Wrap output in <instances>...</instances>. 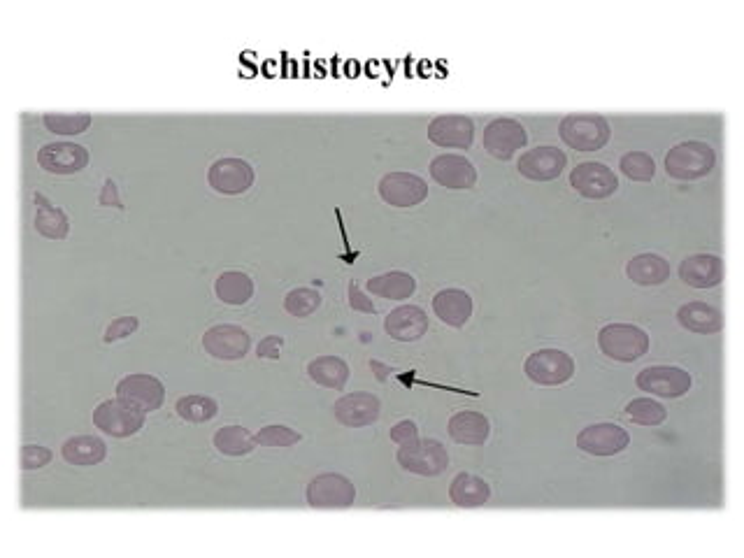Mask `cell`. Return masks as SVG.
I'll list each match as a JSON object with an SVG mask.
<instances>
[{
    "instance_id": "cell-1",
    "label": "cell",
    "mask_w": 744,
    "mask_h": 558,
    "mask_svg": "<svg viewBox=\"0 0 744 558\" xmlns=\"http://www.w3.org/2000/svg\"><path fill=\"white\" fill-rule=\"evenodd\" d=\"M714 166H717V154L712 145L700 140L679 142L665 154V173L679 182L703 180L712 173Z\"/></svg>"
},
{
    "instance_id": "cell-2",
    "label": "cell",
    "mask_w": 744,
    "mask_h": 558,
    "mask_svg": "<svg viewBox=\"0 0 744 558\" xmlns=\"http://www.w3.org/2000/svg\"><path fill=\"white\" fill-rule=\"evenodd\" d=\"M558 135L575 152H598L610 142L612 128L610 121L600 117V114L579 112L563 117L561 126H558Z\"/></svg>"
},
{
    "instance_id": "cell-3",
    "label": "cell",
    "mask_w": 744,
    "mask_h": 558,
    "mask_svg": "<svg viewBox=\"0 0 744 558\" xmlns=\"http://www.w3.org/2000/svg\"><path fill=\"white\" fill-rule=\"evenodd\" d=\"M598 347L607 359L633 363L649 352V335L633 324H607L598 333Z\"/></svg>"
},
{
    "instance_id": "cell-4",
    "label": "cell",
    "mask_w": 744,
    "mask_h": 558,
    "mask_svg": "<svg viewBox=\"0 0 744 558\" xmlns=\"http://www.w3.org/2000/svg\"><path fill=\"white\" fill-rule=\"evenodd\" d=\"M396 461L400 468L419 477H438L449 468L447 447L433 438H417L407 445H400Z\"/></svg>"
},
{
    "instance_id": "cell-5",
    "label": "cell",
    "mask_w": 744,
    "mask_h": 558,
    "mask_svg": "<svg viewBox=\"0 0 744 558\" xmlns=\"http://www.w3.org/2000/svg\"><path fill=\"white\" fill-rule=\"evenodd\" d=\"M305 498L312 510H349L356 500V486L345 475L324 472L307 484Z\"/></svg>"
},
{
    "instance_id": "cell-6",
    "label": "cell",
    "mask_w": 744,
    "mask_h": 558,
    "mask_svg": "<svg viewBox=\"0 0 744 558\" xmlns=\"http://www.w3.org/2000/svg\"><path fill=\"white\" fill-rule=\"evenodd\" d=\"M145 412L135 410L133 405L124 403V400H103L96 410H93V426L105 435L112 438H131V435L140 433L145 426Z\"/></svg>"
},
{
    "instance_id": "cell-7",
    "label": "cell",
    "mask_w": 744,
    "mask_h": 558,
    "mask_svg": "<svg viewBox=\"0 0 744 558\" xmlns=\"http://www.w3.org/2000/svg\"><path fill=\"white\" fill-rule=\"evenodd\" d=\"M524 372L540 386H561L575 375V361L563 349H538L526 359Z\"/></svg>"
},
{
    "instance_id": "cell-8",
    "label": "cell",
    "mask_w": 744,
    "mask_h": 558,
    "mask_svg": "<svg viewBox=\"0 0 744 558\" xmlns=\"http://www.w3.org/2000/svg\"><path fill=\"white\" fill-rule=\"evenodd\" d=\"M117 398L124 403L133 405L140 412H156L166 400V386L159 377L145 375V372H135V375H126L117 382Z\"/></svg>"
},
{
    "instance_id": "cell-9",
    "label": "cell",
    "mask_w": 744,
    "mask_h": 558,
    "mask_svg": "<svg viewBox=\"0 0 744 558\" xmlns=\"http://www.w3.org/2000/svg\"><path fill=\"white\" fill-rule=\"evenodd\" d=\"M570 186L589 200L610 198L619 189V177L610 166L598 161H584L570 173Z\"/></svg>"
},
{
    "instance_id": "cell-10",
    "label": "cell",
    "mask_w": 744,
    "mask_h": 558,
    "mask_svg": "<svg viewBox=\"0 0 744 558\" xmlns=\"http://www.w3.org/2000/svg\"><path fill=\"white\" fill-rule=\"evenodd\" d=\"M252 347V338L242 326L217 324L207 328L203 335V349L212 359L219 361H242Z\"/></svg>"
},
{
    "instance_id": "cell-11",
    "label": "cell",
    "mask_w": 744,
    "mask_h": 558,
    "mask_svg": "<svg viewBox=\"0 0 744 558\" xmlns=\"http://www.w3.org/2000/svg\"><path fill=\"white\" fill-rule=\"evenodd\" d=\"M640 391H647L658 398H682L689 393L693 379L689 372L677 366H649L635 377Z\"/></svg>"
},
{
    "instance_id": "cell-12",
    "label": "cell",
    "mask_w": 744,
    "mask_h": 558,
    "mask_svg": "<svg viewBox=\"0 0 744 558\" xmlns=\"http://www.w3.org/2000/svg\"><path fill=\"white\" fill-rule=\"evenodd\" d=\"M526 142L528 133L517 119H493L486 124L482 135V145L486 152L500 161H510L519 149L526 147Z\"/></svg>"
},
{
    "instance_id": "cell-13",
    "label": "cell",
    "mask_w": 744,
    "mask_h": 558,
    "mask_svg": "<svg viewBox=\"0 0 744 558\" xmlns=\"http://www.w3.org/2000/svg\"><path fill=\"white\" fill-rule=\"evenodd\" d=\"M254 177V168L245 159H235V156L214 161L207 170V184L221 196H240V193L249 191Z\"/></svg>"
},
{
    "instance_id": "cell-14",
    "label": "cell",
    "mask_w": 744,
    "mask_h": 558,
    "mask_svg": "<svg viewBox=\"0 0 744 558\" xmlns=\"http://www.w3.org/2000/svg\"><path fill=\"white\" fill-rule=\"evenodd\" d=\"M89 149L77 142H49L38 152L42 170L52 175H75L89 166Z\"/></svg>"
},
{
    "instance_id": "cell-15",
    "label": "cell",
    "mask_w": 744,
    "mask_h": 558,
    "mask_svg": "<svg viewBox=\"0 0 744 558\" xmlns=\"http://www.w3.org/2000/svg\"><path fill=\"white\" fill-rule=\"evenodd\" d=\"M379 198L391 207H414L428 198V184L414 173H389L379 180Z\"/></svg>"
},
{
    "instance_id": "cell-16",
    "label": "cell",
    "mask_w": 744,
    "mask_h": 558,
    "mask_svg": "<svg viewBox=\"0 0 744 558\" xmlns=\"http://www.w3.org/2000/svg\"><path fill=\"white\" fill-rule=\"evenodd\" d=\"M565 166H568V156H565L563 149L554 145L528 149L526 154H521L517 163L521 177L531 182H552L556 177H561Z\"/></svg>"
},
{
    "instance_id": "cell-17",
    "label": "cell",
    "mask_w": 744,
    "mask_h": 558,
    "mask_svg": "<svg viewBox=\"0 0 744 558\" xmlns=\"http://www.w3.org/2000/svg\"><path fill=\"white\" fill-rule=\"evenodd\" d=\"M428 140L445 149H470L475 124L465 114H440L428 124Z\"/></svg>"
},
{
    "instance_id": "cell-18",
    "label": "cell",
    "mask_w": 744,
    "mask_h": 558,
    "mask_svg": "<svg viewBox=\"0 0 744 558\" xmlns=\"http://www.w3.org/2000/svg\"><path fill=\"white\" fill-rule=\"evenodd\" d=\"M631 445V435L617 424H593L577 435V447L591 456H614Z\"/></svg>"
},
{
    "instance_id": "cell-19",
    "label": "cell",
    "mask_w": 744,
    "mask_h": 558,
    "mask_svg": "<svg viewBox=\"0 0 744 558\" xmlns=\"http://www.w3.org/2000/svg\"><path fill=\"white\" fill-rule=\"evenodd\" d=\"M333 414L342 426L363 428L375 424L379 419V414H382V403H379L377 396H372V393L366 391L347 393V396L335 400Z\"/></svg>"
},
{
    "instance_id": "cell-20",
    "label": "cell",
    "mask_w": 744,
    "mask_h": 558,
    "mask_svg": "<svg viewBox=\"0 0 744 558\" xmlns=\"http://www.w3.org/2000/svg\"><path fill=\"white\" fill-rule=\"evenodd\" d=\"M431 177L447 189H472L477 184V168L461 154H440L431 161Z\"/></svg>"
},
{
    "instance_id": "cell-21",
    "label": "cell",
    "mask_w": 744,
    "mask_h": 558,
    "mask_svg": "<svg viewBox=\"0 0 744 558\" xmlns=\"http://www.w3.org/2000/svg\"><path fill=\"white\" fill-rule=\"evenodd\" d=\"M384 331L398 342H417L428 331V314L417 305H400L386 314Z\"/></svg>"
},
{
    "instance_id": "cell-22",
    "label": "cell",
    "mask_w": 744,
    "mask_h": 558,
    "mask_svg": "<svg viewBox=\"0 0 744 558\" xmlns=\"http://www.w3.org/2000/svg\"><path fill=\"white\" fill-rule=\"evenodd\" d=\"M679 277L693 289H714L724 282V261L714 254H691L679 266Z\"/></svg>"
},
{
    "instance_id": "cell-23",
    "label": "cell",
    "mask_w": 744,
    "mask_h": 558,
    "mask_svg": "<svg viewBox=\"0 0 744 558\" xmlns=\"http://www.w3.org/2000/svg\"><path fill=\"white\" fill-rule=\"evenodd\" d=\"M433 312L442 324L463 328L472 317V298L463 289H442L433 298Z\"/></svg>"
},
{
    "instance_id": "cell-24",
    "label": "cell",
    "mask_w": 744,
    "mask_h": 558,
    "mask_svg": "<svg viewBox=\"0 0 744 558\" xmlns=\"http://www.w3.org/2000/svg\"><path fill=\"white\" fill-rule=\"evenodd\" d=\"M449 438L459 445L465 447H479L489 440L491 435V424L484 414L479 412H456L452 419H449Z\"/></svg>"
},
{
    "instance_id": "cell-25",
    "label": "cell",
    "mask_w": 744,
    "mask_h": 558,
    "mask_svg": "<svg viewBox=\"0 0 744 558\" xmlns=\"http://www.w3.org/2000/svg\"><path fill=\"white\" fill-rule=\"evenodd\" d=\"M491 498V486L486 479L477 477V475H468V472H461L452 479V486H449V500L461 510H475V507H482L489 503Z\"/></svg>"
},
{
    "instance_id": "cell-26",
    "label": "cell",
    "mask_w": 744,
    "mask_h": 558,
    "mask_svg": "<svg viewBox=\"0 0 744 558\" xmlns=\"http://www.w3.org/2000/svg\"><path fill=\"white\" fill-rule=\"evenodd\" d=\"M677 321L679 326L686 328V331L698 333V335H712L719 333L721 326H724V319H721V312L717 307L707 305V303H686L677 310Z\"/></svg>"
},
{
    "instance_id": "cell-27",
    "label": "cell",
    "mask_w": 744,
    "mask_h": 558,
    "mask_svg": "<svg viewBox=\"0 0 744 558\" xmlns=\"http://www.w3.org/2000/svg\"><path fill=\"white\" fill-rule=\"evenodd\" d=\"M35 203V231H38L42 238L49 240H63L70 231V219L68 214L56 207L52 200H47L42 193H35L33 196Z\"/></svg>"
},
{
    "instance_id": "cell-28",
    "label": "cell",
    "mask_w": 744,
    "mask_h": 558,
    "mask_svg": "<svg viewBox=\"0 0 744 558\" xmlns=\"http://www.w3.org/2000/svg\"><path fill=\"white\" fill-rule=\"evenodd\" d=\"M61 456L70 465L89 468V465H98L105 461L107 445L100 438H93V435H75V438L63 442Z\"/></svg>"
},
{
    "instance_id": "cell-29",
    "label": "cell",
    "mask_w": 744,
    "mask_h": 558,
    "mask_svg": "<svg viewBox=\"0 0 744 558\" xmlns=\"http://www.w3.org/2000/svg\"><path fill=\"white\" fill-rule=\"evenodd\" d=\"M628 279L640 286H661L670 279V263L658 254H638L626 266Z\"/></svg>"
},
{
    "instance_id": "cell-30",
    "label": "cell",
    "mask_w": 744,
    "mask_h": 558,
    "mask_svg": "<svg viewBox=\"0 0 744 558\" xmlns=\"http://www.w3.org/2000/svg\"><path fill=\"white\" fill-rule=\"evenodd\" d=\"M214 293L226 305H247L254 296V282L240 270H226L214 282Z\"/></svg>"
},
{
    "instance_id": "cell-31",
    "label": "cell",
    "mask_w": 744,
    "mask_h": 558,
    "mask_svg": "<svg viewBox=\"0 0 744 558\" xmlns=\"http://www.w3.org/2000/svg\"><path fill=\"white\" fill-rule=\"evenodd\" d=\"M368 291L377 298L405 300L412 298V293L417 291V279L403 270H391V273L368 279Z\"/></svg>"
},
{
    "instance_id": "cell-32",
    "label": "cell",
    "mask_w": 744,
    "mask_h": 558,
    "mask_svg": "<svg viewBox=\"0 0 744 558\" xmlns=\"http://www.w3.org/2000/svg\"><path fill=\"white\" fill-rule=\"evenodd\" d=\"M307 375H310L312 382H317L319 386L342 391L349 379V366L340 359V356H319V359L310 361Z\"/></svg>"
},
{
    "instance_id": "cell-33",
    "label": "cell",
    "mask_w": 744,
    "mask_h": 558,
    "mask_svg": "<svg viewBox=\"0 0 744 558\" xmlns=\"http://www.w3.org/2000/svg\"><path fill=\"white\" fill-rule=\"evenodd\" d=\"M214 447H217L219 454L224 456H233V459H240V456L252 454L256 449V440L254 435L242 426H224L214 433Z\"/></svg>"
},
{
    "instance_id": "cell-34",
    "label": "cell",
    "mask_w": 744,
    "mask_h": 558,
    "mask_svg": "<svg viewBox=\"0 0 744 558\" xmlns=\"http://www.w3.org/2000/svg\"><path fill=\"white\" fill-rule=\"evenodd\" d=\"M177 414L189 424H205L219 414L217 400L210 396H182L175 403Z\"/></svg>"
},
{
    "instance_id": "cell-35",
    "label": "cell",
    "mask_w": 744,
    "mask_h": 558,
    "mask_svg": "<svg viewBox=\"0 0 744 558\" xmlns=\"http://www.w3.org/2000/svg\"><path fill=\"white\" fill-rule=\"evenodd\" d=\"M93 117L89 112H75V114H66V112H47L42 117V124L49 133L54 135H80L84 131H89Z\"/></svg>"
},
{
    "instance_id": "cell-36",
    "label": "cell",
    "mask_w": 744,
    "mask_h": 558,
    "mask_svg": "<svg viewBox=\"0 0 744 558\" xmlns=\"http://www.w3.org/2000/svg\"><path fill=\"white\" fill-rule=\"evenodd\" d=\"M624 412L633 424L640 426H661L668 419V410L654 398H633Z\"/></svg>"
},
{
    "instance_id": "cell-37",
    "label": "cell",
    "mask_w": 744,
    "mask_h": 558,
    "mask_svg": "<svg viewBox=\"0 0 744 558\" xmlns=\"http://www.w3.org/2000/svg\"><path fill=\"white\" fill-rule=\"evenodd\" d=\"M321 307V293L314 289H307V286H300V289H293L286 293L284 298V310L291 314V317L305 319L312 317Z\"/></svg>"
},
{
    "instance_id": "cell-38",
    "label": "cell",
    "mask_w": 744,
    "mask_h": 558,
    "mask_svg": "<svg viewBox=\"0 0 744 558\" xmlns=\"http://www.w3.org/2000/svg\"><path fill=\"white\" fill-rule=\"evenodd\" d=\"M619 170L633 182H651L656 175V163L647 152H628L621 156Z\"/></svg>"
},
{
    "instance_id": "cell-39",
    "label": "cell",
    "mask_w": 744,
    "mask_h": 558,
    "mask_svg": "<svg viewBox=\"0 0 744 558\" xmlns=\"http://www.w3.org/2000/svg\"><path fill=\"white\" fill-rule=\"evenodd\" d=\"M256 445L259 447H293L298 445L300 440H303V435H300L298 431H293V428L289 426H282V424H270V426H263L259 433L254 435Z\"/></svg>"
},
{
    "instance_id": "cell-40",
    "label": "cell",
    "mask_w": 744,
    "mask_h": 558,
    "mask_svg": "<svg viewBox=\"0 0 744 558\" xmlns=\"http://www.w3.org/2000/svg\"><path fill=\"white\" fill-rule=\"evenodd\" d=\"M54 454L52 449L47 447H40V445H24L21 447V456H19V468L31 472V470H40L45 468V465L52 463Z\"/></svg>"
},
{
    "instance_id": "cell-41",
    "label": "cell",
    "mask_w": 744,
    "mask_h": 558,
    "mask_svg": "<svg viewBox=\"0 0 744 558\" xmlns=\"http://www.w3.org/2000/svg\"><path fill=\"white\" fill-rule=\"evenodd\" d=\"M138 326H140L138 317H119L105 328L103 340L107 342V345H112V342H119V340H126V338H131L135 331H138Z\"/></svg>"
},
{
    "instance_id": "cell-42",
    "label": "cell",
    "mask_w": 744,
    "mask_h": 558,
    "mask_svg": "<svg viewBox=\"0 0 744 558\" xmlns=\"http://www.w3.org/2000/svg\"><path fill=\"white\" fill-rule=\"evenodd\" d=\"M347 293H349V307H352L354 312H366V314H375L377 312L375 303H372V300L366 296V293H363L359 289V284H356L354 279H352V282H349Z\"/></svg>"
},
{
    "instance_id": "cell-43",
    "label": "cell",
    "mask_w": 744,
    "mask_h": 558,
    "mask_svg": "<svg viewBox=\"0 0 744 558\" xmlns=\"http://www.w3.org/2000/svg\"><path fill=\"white\" fill-rule=\"evenodd\" d=\"M389 435H391V440L400 447V445H407V442L417 440L419 438V428H417V424H414V421L405 419V421H398V424L391 428Z\"/></svg>"
},
{
    "instance_id": "cell-44",
    "label": "cell",
    "mask_w": 744,
    "mask_h": 558,
    "mask_svg": "<svg viewBox=\"0 0 744 558\" xmlns=\"http://www.w3.org/2000/svg\"><path fill=\"white\" fill-rule=\"evenodd\" d=\"M282 347H284L282 335H268V338H263L259 342V347H256V354H259V359L277 361L279 354H282Z\"/></svg>"
},
{
    "instance_id": "cell-45",
    "label": "cell",
    "mask_w": 744,
    "mask_h": 558,
    "mask_svg": "<svg viewBox=\"0 0 744 558\" xmlns=\"http://www.w3.org/2000/svg\"><path fill=\"white\" fill-rule=\"evenodd\" d=\"M98 203H100V205H114V207H124V205H121V198H119L117 184H114L112 180H105V182H103V189H100Z\"/></svg>"
},
{
    "instance_id": "cell-46",
    "label": "cell",
    "mask_w": 744,
    "mask_h": 558,
    "mask_svg": "<svg viewBox=\"0 0 744 558\" xmlns=\"http://www.w3.org/2000/svg\"><path fill=\"white\" fill-rule=\"evenodd\" d=\"M370 368H372V370H375L377 379H382V382H384V379H386V377H389V372H391V368H389V366H382V363H379V361H370Z\"/></svg>"
}]
</instances>
